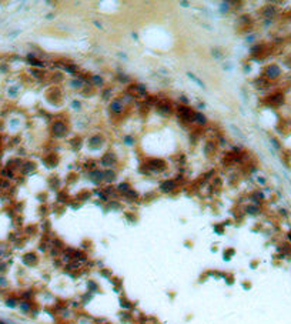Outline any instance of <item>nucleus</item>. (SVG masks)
I'll return each instance as SVG.
<instances>
[{
  "label": "nucleus",
  "instance_id": "f257e3e1",
  "mask_svg": "<svg viewBox=\"0 0 291 324\" xmlns=\"http://www.w3.org/2000/svg\"><path fill=\"white\" fill-rule=\"evenodd\" d=\"M22 309H23L24 313H26V311L29 310V304H27V303H22Z\"/></svg>",
  "mask_w": 291,
  "mask_h": 324
}]
</instances>
